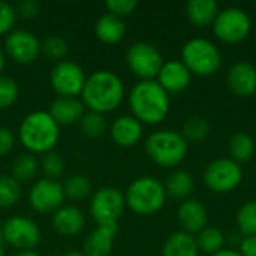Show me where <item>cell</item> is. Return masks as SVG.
<instances>
[{
    "instance_id": "27",
    "label": "cell",
    "mask_w": 256,
    "mask_h": 256,
    "mask_svg": "<svg viewBox=\"0 0 256 256\" xmlns=\"http://www.w3.org/2000/svg\"><path fill=\"white\" fill-rule=\"evenodd\" d=\"M39 160L36 159L34 154L32 153H20L14 160H12V165H10V176L18 180L21 184L22 183H27V182H32L36 174L39 172Z\"/></svg>"
},
{
    "instance_id": "36",
    "label": "cell",
    "mask_w": 256,
    "mask_h": 256,
    "mask_svg": "<svg viewBox=\"0 0 256 256\" xmlns=\"http://www.w3.org/2000/svg\"><path fill=\"white\" fill-rule=\"evenodd\" d=\"M20 96L18 82L6 75H0V110L10 108Z\"/></svg>"
},
{
    "instance_id": "45",
    "label": "cell",
    "mask_w": 256,
    "mask_h": 256,
    "mask_svg": "<svg viewBox=\"0 0 256 256\" xmlns=\"http://www.w3.org/2000/svg\"><path fill=\"white\" fill-rule=\"evenodd\" d=\"M63 256H86L82 252H80V250H68V252H64Z\"/></svg>"
},
{
    "instance_id": "14",
    "label": "cell",
    "mask_w": 256,
    "mask_h": 256,
    "mask_svg": "<svg viewBox=\"0 0 256 256\" xmlns=\"http://www.w3.org/2000/svg\"><path fill=\"white\" fill-rule=\"evenodd\" d=\"M3 51L6 57L18 64H30L40 54V40L26 28H14L4 36Z\"/></svg>"
},
{
    "instance_id": "22",
    "label": "cell",
    "mask_w": 256,
    "mask_h": 256,
    "mask_svg": "<svg viewBox=\"0 0 256 256\" xmlns=\"http://www.w3.org/2000/svg\"><path fill=\"white\" fill-rule=\"evenodd\" d=\"M94 33L100 42H104L106 45H116L124 38L126 24H124L123 18L106 12L96 20Z\"/></svg>"
},
{
    "instance_id": "41",
    "label": "cell",
    "mask_w": 256,
    "mask_h": 256,
    "mask_svg": "<svg viewBox=\"0 0 256 256\" xmlns=\"http://www.w3.org/2000/svg\"><path fill=\"white\" fill-rule=\"evenodd\" d=\"M238 254L242 256H256V236L242 237L238 244Z\"/></svg>"
},
{
    "instance_id": "24",
    "label": "cell",
    "mask_w": 256,
    "mask_h": 256,
    "mask_svg": "<svg viewBox=\"0 0 256 256\" xmlns=\"http://www.w3.org/2000/svg\"><path fill=\"white\" fill-rule=\"evenodd\" d=\"M162 256H200L195 237L184 231L172 232L162 246Z\"/></svg>"
},
{
    "instance_id": "29",
    "label": "cell",
    "mask_w": 256,
    "mask_h": 256,
    "mask_svg": "<svg viewBox=\"0 0 256 256\" xmlns=\"http://www.w3.org/2000/svg\"><path fill=\"white\" fill-rule=\"evenodd\" d=\"M22 196V184L10 174H0V210L10 208Z\"/></svg>"
},
{
    "instance_id": "33",
    "label": "cell",
    "mask_w": 256,
    "mask_h": 256,
    "mask_svg": "<svg viewBox=\"0 0 256 256\" xmlns=\"http://www.w3.org/2000/svg\"><path fill=\"white\" fill-rule=\"evenodd\" d=\"M80 129L87 138H99L106 130V120L104 114L86 111L82 118L80 120Z\"/></svg>"
},
{
    "instance_id": "39",
    "label": "cell",
    "mask_w": 256,
    "mask_h": 256,
    "mask_svg": "<svg viewBox=\"0 0 256 256\" xmlns=\"http://www.w3.org/2000/svg\"><path fill=\"white\" fill-rule=\"evenodd\" d=\"M16 16L24 20H33L40 12V4L36 0H22L15 6Z\"/></svg>"
},
{
    "instance_id": "37",
    "label": "cell",
    "mask_w": 256,
    "mask_h": 256,
    "mask_svg": "<svg viewBox=\"0 0 256 256\" xmlns=\"http://www.w3.org/2000/svg\"><path fill=\"white\" fill-rule=\"evenodd\" d=\"M16 21L15 6L0 0V36H6L14 30Z\"/></svg>"
},
{
    "instance_id": "30",
    "label": "cell",
    "mask_w": 256,
    "mask_h": 256,
    "mask_svg": "<svg viewBox=\"0 0 256 256\" xmlns=\"http://www.w3.org/2000/svg\"><path fill=\"white\" fill-rule=\"evenodd\" d=\"M64 196L72 201H81L92 194V180L84 174H74L63 183Z\"/></svg>"
},
{
    "instance_id": "5",
    "label": "cell",
    "mask_w": 256,
    "mask_h": 256,
    "mask_svg": "<svg viewBox=\"0 0 256 256\" xmlns=\"http://www.w3.org/2000/svg\"><path fill=\"white\" fill-rule=\"evenodd\" d=\"M126 207L138 216H152L160 212L166 201V190L160 180L152 176L135 178L124 194Z\"/></svg>"
},
{
    "instance_id": "3",
    "label": "cell",
    "mask_w": 256,
    "mask_h": 256,
    "mask_svg": "<svg viewBox=\"0 0 256 256\" xmlns=\"http://www.w3.org/2000/svg\"><path fill=\"white\" fill-rule=\"evenodd\" d=\"M16 136L27 153L44 156L58 144L60 126L48 111H32L21 120Z\"/></svg>"
},
{
    "instance_id": "6",
    "label": "cell",
    "mask_w": 256,
    "mask_h": 256,
    "mask_svg": "<svg viewBox=\"0 0 256 256\" xmlns=\"http://www.w3.org/2000/svg\"><path fill=\"white\" fill-rule=\"evenodd\" d=\"M182 63L196 76H212L222 66V52L216 44L204 38L189 39L182 48Z\"/></svg>"
},
{
    "instance_id": "35",
    "label": "cell",
    "mask_w": 256,
    "mask_h": 256,
    "mask_svg": "<svg viewBox=\"0 0 256 256\" xmlns=\"http://www.w3.org/2000/svg\"><path fill=\"white\" fill-rule=\"evenodd\" d=\"M39 168L44 172L45 178L57 180L64 172V160H63L62 154H58L56 152H50L42 156V159L39 162Z\"/></svg>"
},
{
    "instance_id": "18",
    "label": "cell",
    "mask_w": 256,
    "mask_h": 256,
    "mask_svg": "<svg viewBox=\"0 0 256 256\" xmlns=\"http://www.w3.org/2000/svg\"><path fill=\"white\" fill-rule=\"evenodd\" d=\"M177 220L182 231L194 236L208 226V212L198 200H184L177 210Z\"/></svg>"
},
{
    "instance_id": "43",
    "label": "cell",
    "mask_w": 256,
    "mask_h": 256,
    "mask_svg": "<svg viewBox=\"0 0 256 256\" xmlns=\"http://www.w3.org/2000/svg\"><path fill=\"white\" fill-rule=\"evenodd\" d=\"M4 66H6V54H4V51L0 48V75H3Z\"/></svg>"
},
{
    "instance_id": "38",
    "label": "cell",
    "mask_w": 256,
    "mask_h": 256,
    "mask_svg": "<svg viewBox=\"0 0 256 256\" xmlns=\"http://www.w3.org/2000/svg\"><path fill=\"white\" fill-rule=\"evenodd\" d=\"M105 8L108 9V14L123 18L135 12V9L138 8V2L136 0H106Z\"/></svg>"
},
{
    "instance_id": "10",
    "label": "cell",
    "mask_w": 256,
    "mask_h": 256,
    "mask_svg": "<svg viewBox=\"0 0 256 256\" xmlns=\"http://www.w3.org/2000/svg\"><path fill=\"white\" fill-rule=\"evenodd\" d=\"M164 63L162 52L148 42H135L126 51V64L140 81L156 80Z\"/></svg>"
},
{
    "instance_id": "20",
    "label": "cell",
    "mask_w": 256,
    "mask_h": 256,
    "mask_svg": "<svg viewBox=\"0 0 256 256\" xmlns=\"http://www.w3.org/2000/svg\"><path fill=\"white\" fill-rule=\"evenodd\" d=\"M52 228L57 234L64 237L78 236L86 225V216L76 206H62L52 213Z\"/></svg>"
},
{
    "instance_id": "9",
    "label": "cell",
    "mask_w": 256,
    "mask_h": 256,
    "mask_svg": "<svg viewBox=\"0 0 256 256\" xmlns=\"http://www.w3.org/2000/svg\"><path fill=\"white\" fill-rule=\"evenodd\" d=\"M243 180V168L231 158L212 160L202 174L204 184L214 194H230L236 190Z\"/></svg>"
},
{
    "instance_id": "13",
    "label": "cell",
    "mask_w": 256,
    "mask_h": 256,
    "mask_svg": "<svg viewBox=\"0 0 256 256\" xmlns=\"http://www.w3.org/2000/svg\"><path fill=\"white\" fill-rule=\"evenodd\" d=\"M63 184L58 180L51 178H39L36 180L27 194L28 206L33 212L39 214L54 213L63 206L64 201Z\"/></svg>"
},
{
    "instance_id": "19",
    "label": "cell",
    "mask_w": 256,
    "mask_h": 256,
    "mask_svg": "<svg viewBox=\"0 0 256 256\" xmlns=\"http://www.w3.org/2000/svg\"><path fill=\"white\" fill-rule=\"evenodd\" d=\"M118 234V224L98 225L84 240L82 254L86 256H110L114 240Z\"/></svg>"
},
{
    "instance_id": "16",
    "label": "cell",
    "mask_w": 256,
    "mask_h": 256,
    "mask_svg": "<svg viewBox=\"0 0 256 256\" xmlns=\"http://www.w3.org/2000/svg\"><path fill=\"white\" fill-rule=\"evenodd\" d=\"M144 134V124L132 114L118 116L110 126V135L114 144L122 148H130L136 146Z\"/></svg>"
},
{
    "instance_id": "12",
    "label": "cell",
    "mask_w": 256,
    "mask_h": 256,
    "mask_svg": "<svg viewBox=\"0 0 256 256\" xmlns=\"http://www.w3.org/2000/svg\"><path fill=\"white\" fill-rule=\"evenodd\" d=\"M87 75L84 69L72 60L56 63L51 70L50 82L58 98H78L84 88Z\"/></svg>"
},
{
    "instance_id": "4",
    "label": "cell",
    "mask_w": 256,
    "mask_h": 256,
    "mask_svg": "<svg viewBox=\"0 0 256 256\" xmlns=\"http://www.w3.org/2000/svg\"><path fill=\"white\" fill-rule=\"evenodd\" d=\"M144 147L147 156L162 168L178 166L186 159L189 152V142L184 140L182 132L171 129L152 132L147 136Z\"/></svg>"
},
{
    "instance_id": "21",
    "label": "cell",
    "mask_w": 256,
    "mask_h": 256,
    "mask_svg": "<svg viewBox=\"0 0 256 256\" xmlns=\"http://www.w3.org/2000/svg\"><path fill=\"white\" fill-rule=\"evenodd\" d=\"M48 112L58 126H70L80 123L86 114V106L80 98H56Z\"/></svg>"
},
{
    "instance_id": "26",
    "label": "cell",
    "mask_w": 256,
    "mask_h": 256,
    "mask_svg": "<svg viewBox=\"0 0 256 256\" xmlns=\"http://www.w3.org/2000/svg\"><path fill=\"white\" fill-rule=\"evenodd\" d=\"M228 153L232 160L237 164H244L252 159L255 154V141L246 132H237L230 138L228 142Z\"/></svg>"
},
{
    "instance_id": "1",
    "label": "cell",
    "mask_w": 256,
    "mask_h": 256,
    "mask_svg": "<svg viewBox=\"0 0 256 256\" xmlns=\"http://www.w3.org/2000/svg\"><path fill=\"white\" fill-rule=\"evenodd\" d=\"M124 99L123 80L112 70L100 69L90 74L81 92L86 110L106 114L116 111Z\"/></svg>"
},
{
    "instance_id": "25",
    "label": "cell",
    "mask_w": 256,
    "mask_h": 256,
    "mask_svg": "<svg viewBox=\"0 0 256 256\" xmlns=\"http://www.w3.org/2000/svg\"><path fill=\"white\" fill-rule=\"evenodd\" d=\"M166 190V196H171L174 200H188V196L192 194L195 182L190 172L184 170H177L170 174L166 178V183L164 184Z\"/></svg>"
},
{
    "instance_id": "31",
    "label": "cell",
    "mask_w": 256,
    "mask_h": 256,
    "mask_svg": "<svg viewBox=\"0 0 256 256\" xmlns=\"http://www.w3.org/2000/svg\"><path fill=\"white\" fill-rule=\"evenodd\" d=\"M210 130H212V126L206 117L192 116L184 122L182 135L184 136L188 142H201L210 135Z\"/></svg>"
},
{
    "instance_id": "28",
    "label": "cell",
    "mask_w": 256,
    "mask_h": 256,
    "mask_svg": "<svg viewBox=\"0 0 256 256\" xmlns=\"http://www.w3.org/2000/svg\"><path fill=\"white\" fill-rule=\"evenodd\" d=\"M196 246L200 252H204L207 255H214L224 249L225 244V236L224 232L216 226H207L195 237Z\"/></svg>"
},
{
    "instance_id": "42",
    "label": "cell",
    "mask_w": 256,
    "mask_h": 256,
    "mask_svg": "<svg viewBox=\"0 0 256 256\" xmlns=\"http://www.w3.org/2000/svg\"><path fill=\"white\" fill-rule=\"evenodd\" d=\"M210 256H242L238 254V250H234V249H222L220 252L214 254V255Z\"/></svg>"
},
{
    "instance_id": "40",
    "label": "cell",
    "mask_w": 256,
    "mask_h": 256,
    "mask_svg": "<svg viewBox=\"0 0 256 256\" xmlns=\"http://www.w3.org/2000/svg\"><path fill=\"white\" fill-rule=\"evenodd\" d=\"M15 135L9 128L0 126V158L8 156L15 147Z\"/></svg>"
},
{
    "instance_id": "17",
    "label": "cell",
    "mask_w": 256,
    "mask_h": 256,
    "mask_svg": "<svg viewBox=\"0 0 256 256\" xmlns=\"http://www.w3.org/2000/svg\"><path fill=\"white\" fill-rule=\"evenodd\" d=\"M156 81L168 94L182 93L190 86L192 74L182 63V60H168L162 64Z\"/></svg>"
},
{
    "instance_id": "23",
    "label": "cell",
    "mask_w": 256,
    "mask_h": 256,
    "mask_svg": "<svg viewBox=\"0 0 256 256\" xmlns=\"http://www.w3.org/2000/svg\"><path fill=\"white\" fill-rule=\"evenodd\" d=\"M219 10L220 8L214 0H190L186 4L188 20L200 28L212 26Z\"/></svg>"
},
{
    "instance_id": "34",
    "label": "cell",
    "mask_w": 256,
    "mask_h": 256,
    "mask_svg": "<svg viewBox=\"0 0 256 256\" xmlns=\"http://www.w3.org/2000/svg\"><path fill=\"white\" fill-rule=\"evenodd\" d=\"M68 51H69L68 42L64 40V38H62L58 34L46 36L40 42V54H44L45 57H48L51 60H56L57 63L66 57Z\"/></svg>"
},
{
    "instance_id": "11",
    "label": "cell",
    "mask_w": 256,
    "mask_h": 256,
    "mask_svg": "<svg viewBox=\"0 0 256 256\" xmlns=\"http://www.w3.org/2000/svg\"><path fill=\"white\" fill-rule=\"evenodd\" d=\"M3 243L16 250H34L42 240L39 225L26 216L16 214L9 218L2 225Z\"/></svg>"
},
{
    "instance_id": "32",
    "label": "cell",
    "mask_w": 256,
    "mask_h": 256,
    "mask_svg": "<svg viewBox=\"0 0 256 256\" xmlns=\"http://www.w3.org/2000/svg\"><path fill=\"white\" fill-rule=\"evenodd\" d=\"M236 224L243 237L256 236V200L244 202L236 216Z\"/></svg>"
},
{
    "instance_id": "46",
    "label": "cell",
    "mask_w": 256,
    "mask_h": 256,
    "mask_svg": "<svg viewBox=\"0 0 256 256\" xmlns=\"http://www.w3.org/2000/svg\"><path fill=\"white\" fill-rule=\"evenodd\" d=\"M0 256H4V248H3V243H0Z\"/></svg>"
},
{
    "instance_id": "44",
    "label": "cell",
    "mask_w": 256,
    "mask_h": 256,
    "mask_svg": "<svg viewBox=\"0 0 256 256\" xmlns=\"http://www.w3.org/2000/svg\"><path fill=\"white\" fill-rule=\"evenodd\" d=\"M12 256H40L36 250H18L16 254Z\"/></svg>"
},
{
    "instance_id": "15",
    "label": "cell",
    "mask_w": 256,
    "mask_h": 256,
    "mask_svg": "<svg viewBox=\"0 0 256 256\" xmlns=\"http://www.w3.org/2000/svg\"><path fill=\"white\" fill-rule=\"evenodd\" d=\"M230 90L238 98H250L256 93V68L249 62L234 63L226 74Z\"/></svg>"
},
{
    "instance_id": "7",
    "label": "cell",
    "mask_w": 256,
    "mask_h": 256,
    "mask_svg": "<svg viewBox=\"0 0 256 256\" xmlns=\"http://www.w3.org/2000/svg\"><path fill=\"white\" fill-rule=\"evenodd\" d=\"M214 36L224 44H240L252 32V20L249 14L237 6H228L218 12L213 24Z\"/></svg>"
},
{
    "instance_id": "8",
    "label": "cell",
    "mask_w": 256,
    "mask_h": 256,
    "mask_svg": "<svg viewBox=\"0 0 256 256\" xmlns=\"http://www.w3.org/2000/svg\"><path fill=\"white\" fill-rule=\"evenodd\" d=\"M126 208L124 194L114 186L99 188L92 194L88 212L98 225L117 224Z\"/></svg>"
},
{
    "instance_id": "2",
    "label": "cell",
    "mask_w": 256,
    "mask_h": 256,
    "mask_svg": "<svg viewBox=\"0 0 256 256\" xmlns=\"http://www.w3.org/2000/svg\"><path fill=\"white\" fill-rule=\"evenodd\" d=\"M128 104L132 116L142 124L150 126L162 123L171 106L170 94L156 80L138 81L129 92Z\"/></svg>"
}]
</instances>
